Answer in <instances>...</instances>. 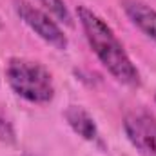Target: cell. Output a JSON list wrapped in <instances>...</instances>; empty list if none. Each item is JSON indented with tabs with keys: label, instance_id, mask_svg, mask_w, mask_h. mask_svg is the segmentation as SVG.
Wrapping results in <instances>:
<instances>
[{
	"label": "cell",
	"instance_id": "6da1fadb",
	"mask_svg": "<svg viewBox=\"0 0 156 156\" xmlns=\"http://www.w3.org/2000/svg\"><path fill=\"white\" fill-rule=\"evenodd\" d=\"M76 15L80 20V26L85 33V38L89 42L93 53L98 56L102 66L116 78L118 82L129 85V87H140L142 76L133 60L129 58L125 47L118 40L111 26L98 16L93 9L85 5H78Z\"/></svg>",
	"mask_w": 156,
	"mask_h": 156
},
{
	"label": "cell",
	"instance_id": "7a4b0ae2",
	"mask_svg": "<svg viewBox=\"0 0 156 156\" xmlns=\"http://www.w3.org/2000/svg\"><path fill=\"white\" fill-rule=\"evenodd\" d=\"M9 87L31 104H47L55 98V82L47 67L27 58H11L5 66Z\"/></svg>",
	"mask_w": 156,
	"mask_h": 156
},
{
	"label": "cell",
	"instance_id": "3957f363",
	"mask_svg": "<svg viewBox=\"0 0 156 156\" xmlns=\"http://www.w3.org/2000/svg\"><path fill=\"white\" fill-rule=\"evenodd\" d=\"M15 11L20 16V20L33 31L37 33L44 42L56 49H66L67 47V37L60 29V26L37 5L26 2V0H15Z\"/></svg>",
	"mask_w": 156,
	"mask_h": 156
},
{
	"label": "cell",
	"instance_id": "277c9868",
	"mask_svg": "<svg viewBox=\"0 0 156 156\" xmlns=\"http://www.w3.org/2000/svg\"><path fill=\"white\" fill-rule=\"evenodd\" d=\"M123 131L142 156H156V118L147 111H131L123 118Z\"/></svg>",
	"mask_w": 156,
	"mask_h": 156
},
{
	"label": "cell",
	"instance_id": "5b68a950",
	"mask_svg": "<svg viewBox=\"0 0 156 156\" xmlns=\"http://www.w3.org/2000/svg\"><path fill=\"white\" fill-rule=\"evenodd\" d=\"M122 9L129 20L156 44V9L142 0H122Z\"/></svg>",
	"mask_w": 156,
	"mask_h": 156
},
{
	"label": "cell",
	"instance_id": "8992f818",
	"mask_svg": "<svg viewBox=\"0 0 156 156\" xmlns=\"http://www.w3.org/2000/svg\"><path fill=\"white\" fill-rule=\"evenodd\" d=\"M64 116L67 120L69 127L76 133L78 136H82L83 140L87 142H93L96 140L98 136V127L94 123V118L91 116L83 107L80 105H69L64 113Z\"/></svg>",
	"mask_w": 156,
	"mask_h": 156
},
{
	"label": "cell",
	"instance_id": "52a82bcc",
	"mask_svg": "<svg viewBox=\"0 0 156 156\" xmlns=\"http://www.w3.org/2000/svg\"><path fill=\"white\" fill-rule=\"evenodd\" d=\"M40 5L51 15L55 16L58 22H64L66 26H73V18H71V13L66 5L64 0H37Z\"/></svg>",
	"mask_w": 156,
	"mask_h": 156
},
{
	"label": "cell",
	"instance_id": "ba28073f",
	"mask_svg": "<svg viewBox=\"0 0 156 156\" xmlns=\"http://www.w3.org/2000/svg\"><path fill=\"white\" fill-rule=\"evenodd\" d=\"M16 140V133L11 122H7L5 118H0V142L2 144H15Z\"/></svg>",
	"mask_w": 156,
	"mask_h": 156
},
{
	"label": "cell",
	"instance_id": "9c48e42d",
	"mask_svg": "<svg viewBox=\"0 0 156 156\" xmlns=\"http://www.w3.org/2000/svg\"><path fill=\"white\" fill-rule=\"evenodd\" d=\"M154 100H156V96H154Z\"/></svg>",
	"mask_w": 156,
	"mask_h": 156
}]
</instances>
